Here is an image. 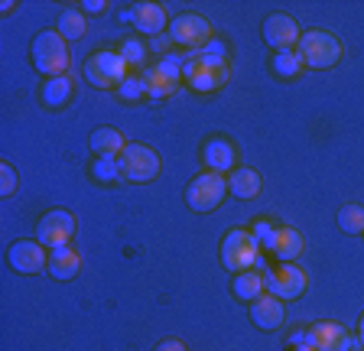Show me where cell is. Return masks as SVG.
I'll list each match as a JSON object with an SVG mask.
<instances>
[{"instance_id":"obj_1","label":"cell","mask_w":364,"mask_h":351,"mask_svg":"<svg viewBox=\"0 0 364 351\" xmlns=\"http://www.w3.org/2000/svg\"><path fill=\"white\" fill-rule=\"evenodd\" d=\"M33 69L46 78H59L68 69V39L59 30H43L30 46Z\"/></svg>"},{"instance_id":"obj_2","label":"cell","mask_w":364,"mask_h":351,"mask_svg":"<svg viewBox=\"0 0 364 351\" xmlns=\"http://www.w3.org/2000/svg\"><path fill=\"white\" fill-rule=\"evenodd\" d=\"M221 264L231 274H244L260 264V244L257 237L250 234V228H231L221 241Z\"/></svg>"},{"instance_id":"obj_3","label":"cell","mask_w":364,"mask_h":351,"mask_svg":"<svg viewBox=\"0 0 364 351\" xmlns=\"http://www.w3.org/2000/svg\"><path fill=\"white\" fill-rule=\"evenodd\" d=\"M296 53H299V59H303L306 69H332L335 62L341 59V39L335 36V33L328 30H309L303 33V39H299V46H296Z\"/></svg>"},{"instance_id":"obj_4","label":"cell","mask_w":364,"mask_h":351,"mask_svg":"<svg viewBox=\"0 0 364 351\" xmlns=\"http://www.w3.org/2000/svg\"><path fill=\"white\" fill-rule=\"evenodd\" d=\"M182 78L196 92H218L228 82V59H215V55L192 53L182 65Z\"/></svg>"},{"instance_id":"obj_5","label":"cell","mask_w":364,"mask_h":351,"mask_svg":"<svg viewBox=\"0 0 364 351\" xmlns=\"http://www.w3.org/2000/svg\"><path fill=\"white\" fill-rule=\"evenodd\" d=\"M117 163H121V179H127V183H150L163 169L159 153L146 144H127Z\"/></svg>"},{"instance_id":"obj_6","label":"cell","mask_w":364,"mask_h":351,"mask_svg":"<svg viewBox=\"0 0 364 351\" xmlns=\"http://www.w3.org/2000/svg\"><path fill=\"white\" fill-rule=\"evenodd\" d=\"M130 65L124 62L121 53H111V49H101L85 62V78H88L95 88H121V82L130 75Z\"/></svg>"},{"instance_id":"obj_7","label":"cell","mask_w":364,"mask_h":351,"mask_svg":"<svg viewBox=\"0 0 364 351\" xmlns=\"http://www.w3.org/2000/svg\"><path fill=\"white\" fill-rule=\"evenodd\" d=\"M228 195V179L221 173H202L196 176L186 189V205L192 212H215Z\"/></svg>"},{"instance_id":"obj_8","label":"cell","mask_w":364,"mask_h":351,"mask_svg":"<svg viewBox=\"0 0 364 351\" xmlns=\"http://www.w3.org/2000/svg\"><path fill=\"white\" fill-rule=\"evenodd\" d=\"M182 65H186V59H179V55H163L156 65H150V69L144 72L146 98H153V101L169 98L182 82Z\"/></svg>"},{"instance_id":"obj_9","label":"cell","mask_w":364,"mask_h":351,"mask_svg":"<svg viewBox=\"0 0 364 351\" xmlns=\"http://www.w3.org/2000/svg\"><path fill=\"white\" fill-rule=\"evenodd\" d=\"M72 234H75V215L65 212V208H53L36 222V241L49 251L65 247L72 241Z\"/></svg>"},{"instance_id":"obj_10","label":"cell","mask_w":364,"mask_h":351,"mask_svg":"<svg viewBox=\"0 0 364 351\" xmlns=\"http://www.w3.org/2000/svg\"><path fill=\"white\" fill-rule=\"evenodd\" d=\"M169 39H173L176 46H186V49H192V53H198V49L215 36H212V23H208L202 14H179L173 23H169Z\"/></svg>"},{"instance_id":"obj_11","label":"cell","mask_w":364,"mask_h":351,"mask_svg":"<svg viewBox=\"0 0 364 351\" xmlns=\"http://www.w3.org/2000/svg\"><path fill=\"white\" fill-rule=\"evenodd\" d=\"M306 270L296 264H280L277 270H267V293L277 299H299L306 293Z\"/></svg>"},{"instance_id":"obj_12","label":"cell","mask_w":364,"mask_h":351,"mask_svg":"<svg viewBox=\"0 0 364 351\" xmlns=\"http://www.w3.org/2000/svg\"><path fill=\"white\" fill-rule=\"evenodd\" d=\"M299 39H303V33H299V26H296V20L289 14H270L264 20V43L270 49H277V53H289V49L299 46Z\"/></svg>"},{"instance_id":"obj_13","label":"cell","mask_w":364,"mask_h":351,"mask_svg":"<svg viewBox=\"0 0 364 351\" xmlns=\"http://www.w3.org/2000/svg\"><path fill=\"white\" fill-rule=\"evenodd\" d=\"M124 23H130L134 30L146 33V36H159V33L169 26V16H166V7L163 4H150V0H144V4H134V7H127L121 14Z\"/></svg>"},{"instance_id":"obj_14","label":"cell","mask_w":364,"mask_h":351,"mask_svg":"<svg viewBox=\"0 0 364 351\" xmlns=\"http://www.w3.org/2000/svg\"><path fill=\"white\" fill-rule=\"evenodd\" d=\"M7 260H10V267L23 276L49 270V254H46V247L39 241H14L7 251Z\"/></svg>"},{"instance_id":"obj_15","label":"cell","mask_w":364,"mask_h":351,"mask_svg":"<svg viewBox=\"0 0 364 351\" xmlns=\"http://www.w3.org/2000/svg\"><path fill=\"white\" fill-rule=\"evenodd\" d=\"M306 345L316 351H351L355 342L338 322H312L306 328Z\"/></svg>"},{"instance_id":"obj_16","label":"cell","mask_w":364,"mask_h":351,"mask_svg":"<svg viewBox=\"0 0 364 351\" xmlns=\"http://www.w3.org/2000/svg\"><path fill=\"white\" fill-rule=\"evenodd\" d=\"M283 315H287V309H283V299L270 296V293H264L260 299H254L250 303V322L257 328H264V332H273V328L283 325Z\"/></svg>"},{"instance_id":"obj_17","label":"cell","mask_w":364,"mask_h":351,"mask_svg":"<svg viewBox=\"0 0 364 351\" xmlns=\"http://www.w3.org/2000/svg\"><path fill=\"white\" fill-rule=\"evenodd\" d=\"M237 153L225 137H208L202 146V163L208 166V173H231L235 169Z\"/></svg>"},{"instance_id":"obj_18","label":"cell","mask_w":364,"mask_h":351,"mask_svg":"<svg viewBox=\"0 0 364 351\" xmlns=\"http://www.w3.org/2000/svg\"><path fill=\"white\" fill-rule=\"evenodd\" d=\"M306 251V237L299 234L296 228H289V225H283V228H277V244H273V257L280 260V264H296V257Z\"/></svg>"},{"instance_id":"obj_19","label":"cell","mask_w":364,"mask_h":351,"mask_svg":"<svg viewBox=\"0 0 364 351\" xmlns=\"http://www.w3.org/2000/svg\"><path fill=\"white\" fill-rule=\"evenodd\" d=\"M82 270V254L75 251V247H55V251H49V276H55V280H72V276Z\"/></svg>"},{"instance_id":"obj_20","label":"cell","mask_w":364,"mask_h":351,"mask_svg":"<svg viewBox=\"0 0 364 351\" xmlns=\"http://www.w3.org/2000/svg\"><path fill=\"white\" fill-rule=\"evenodd\" d=\"M260 185H264V179H260L257 169H250V166L231 169V176H228V192L237 195V199H257Z\"/></svg>"},{"instance_id":"obj_21","label":"cell","mask_w":364,"mask_h":351,"mask_svg":"<svg viewBox=\"0 0 364 351\" xmlns=\"http://www.w3.org/2000/svg\"><path fill=\"white\" fill-rule=\"evenodd\" d=\"M88 146L95 150V156H111V160H117L124 153V146H127V140H124L121 130L114 127H98L95 134L88 137Z\"/></svg>"},{"instance_id":"obj_22","label":"cell","mask_w":364,"mask_h":351,"mask_svg":"<svg viewBox=\"0 0 364 351\" xmlns=\"http://www.w3.org/2000/svg\"><path fill=\"white\" fill-rule=\"evenodd\" d=\"M231 290H235L237 299H260L267 290V270H244V274H235V283H231Z\"/></svg>"},{"instance_id":"obj_23","label":"cell","mask_w":364,"mask_h":351,"mask_svg":"<svg viewBox=\"0 0 364 351\" xmlns=\"http://www.w3.org/2000/svg\"><path fill=\"white\" fill-rule=\"evenodd\" d=\"M43 104L46 107H62L68 98H72V78L68 75H59V78H46L43 85Z\"/></svg>"},{"instance_id":"obj_24","label":"cell","mask_w":364,"mask_h":351,"mask_svg":"<svg viewBox=\"0 0 364 351\" xmlns=\"http://www.w3.org/2000/svg\"><path fill=\"white\" fill-rule=\"evenodd\" d=\"M85 30H88V23H85V14L82 10H62L59 16V33L65 39H82Z\"/></svg>"},{"instance_id":"obj_25","label":"cell","mask_w":364,"mask_h":351,"mask_svg":"<svg viewBox=\"0 0 364 351\" xmlns=\"http://www.w3.org/2000/svg\"><path fill=\"white\" fill-rule=\"evenodd\" d=\"M303 69H306V65H303V59H299V53H296V49L273 55V72H277L280 78H296Z\"/></svg>"},{"instance_id":"obj_26","label":"cell","mask_w":364,"mask_h":351,"mask_svg":"<svg viewBox=\"0 0 364 351\" xmlns=\"http://www.w3.org/2000/svg\"><path fill=\"white\" fill-rule=\"evenodd\" d=\"M338 228L345 234H364V208L361 205H345L338 212Z\"/></svg>"},{"instance_id":"obj_27","label":"cell","mask_w":364,"mask_h":351,"mask_svg":"<svg viewBox=\"0 0 364 351\" xmlns=\"http://www.w3.org/2000/svg\"><path fill=\"white\" fill-rule=\"evenodd\" d=\"M91 176L98 183H114V179H121V163L111 160V156H98V160L91 163Z\"/></svg>"},{"instance_id":"obj_28","label":"cell","mask_w":364,"mask_h":351,"mask_svg":"<svg viewBox=\"0 0 364 351\" xmlns=\"http://www.w3.org/2000/svg\"><path fill=\"white\" fill-rule=\"evenodd\" d=\"M117 94H121V101H140V98H146L144 75H127L121 82V88H117Z\"/></svg>"},{"instance_id":"obj_29","label":"cell","mask_w":364,"mask_h":351,"mask_svg":"<svg viewBox=\"0 0 364 351\" xmlns=\"http://www.w3.org/2000/svg\"><path fill=\"white\" fill-rule=\"evenodd\" d=\"M250 234L257 237V244L264 247V251H273V244H277V228H273L267 218H257V222L250 225Z\"/></svg>"},{"instance_id":"obj_30","label":"cell","mask_w":364,"mask_h":351,"mask_svg":"<svg viewBox=\"0 0 364 351\" xmlns=\"http://www.w3.org/2000/svg\"><path fill=\"white\" fill-rule=\"evenodd\" d=\"M121 55L127 65H144L146 62V46L140 43V39H124L121 43Z\"/></svg>"},{"instance_id":"obj_31","label":"cell","mask_w":364,"mask_h":351,"mask_svg":"<svg viewBox=\"0 0 364 351\" xmlns=\"http://www.w3.org/2000/svg\"><path fill=\"white\" fill-rule=\"evenodd\" d=\"M14 192H16V169L10 163H0V195L10 199Z\"/></svg>"},{"instance_id":"obj_32","label":"cell","mask_w":364,"mask_h":351,"mask_svg":"<svg viewBox=\"0 0 364 351\" xmlns=\"http://www.w3.org/2000/svg\"><path fill=\"white\" fill-rule=\"evenodd\" d=\"M198 53H202V55H215V59H228V46L221 43V39H208Z\"/></svg>"},{"instance_id":"obj_33","label":"cell","mask_w":364,"mask_h":351,"mask_svg":"<svg viewBox=\"0 0 364 351\" xmlns=\"http://www.w3.org/2000/svg\"><path fill=\"white\" fill-rule=\"evenodd\" d=\"M153 351H189V348H186V342H179V338H166V342H159Z\"/></svg>"},{"instance_id":"obj_34","label":"cell","mask_w":364,"mask_h":351,"mask_svg":"<svg viewBox=\"0 0 364 351\" xmlns=\"http://www.w3.org/2000/svg\"><path fill=\"white\" fill-rule=\"evenodd\" d=\"M82 10H85V14H101V10H107V4H105V0H85Z\"/></svg>"},{"instance_id":"obj_35","label":"cell","mask_w":364,"mask_h":351,"mask_svg":"<svg viewBox=\"0 0 364 351\" xmlns=\"http://www.w3.org/2000/svg\"><path fill=\"white\" fill-rule=\"evenodd\" d=\"M358 342H361V348H364V315L358 319Z\"/></svg>"},{"instance_id":"obj_36","label":"cell","mask_w":364,"mask_h":351,"mask_svg":"<svg viewBox=\"0 0 364 351\" xmlns=\"http://www.w3.org/2000/svg\"><path fill=\"white\" fill-rule=\"evenodd\" d=\"M296 351H316V348H309V345H299V348H296Z\"/></svg>"},{"instance_id":"obj_37","label":"cell","mask_w":364,"mask_h":351,"mask_svg":"<svg viewBox=\"0 0 364 351\" xmlns=\"http://www.w3.org/2000/svg\"><path fill=\"white\" fill-rule=\"evenodd\" d=\"M351 351H364V348H351Z\"/></svg>"}]
</instances>
